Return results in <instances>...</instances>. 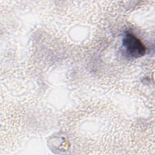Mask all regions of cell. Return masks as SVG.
Masks as SVG:
<instances>
[{"label": "cell", "mask_w": 155, "mask_h": 155, "mask_svg": "<svg viewBox=\"0 0 155 155\" xmlns=\"http://www.w3.org/2000/svg\"><path fill=\"white\" fill-rule=\"evenodd\" d=\"M122 46L127 56L131 58L143 56L146 48L142 42L133 33L127 31L122 38Z\"/></svg>", "instance_id": "cell-1"}]
</instances>
